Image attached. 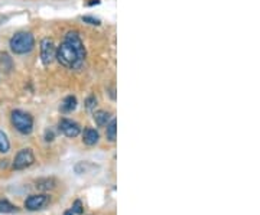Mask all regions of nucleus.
Masks as SVG:
<instances>
[{"label": "nucleus", "mask_w": 260, "mask_h": 215, "mask_svg": "<svg viewBox=\"0 0 260 215\" xmlns=\"http://www.w3.org/2000/svg\"><path fill=\"white\" fill-rule=\"evenodd\" d=\"M65 42H68L71 47L77 49L80 54H83L85 55V48H84V44L83 41H81V38L78 37V33L77 32H68L67 35H65Z\"/></svg>", "instance_id": "6e6552de"}, {"label": "nucleus", "mask_w": 260, "mask_h": 215, "mask_svg": "<svg viewBox=\"0 0 260 215\" xmlns=\"http://www.w3.org/2000/svg\"><path fill=\"white\" fill-rule=\"evenodd\" d=\"M97 103V100H95V97H90V98H87V109L88 110H91L94 105Z\"/></svg>", "instance_id": "6ab92c4d"}, {"label": "nucleus", "mask_w": 260, "mask_h": 215, "mask_svg": "<svg viewBox=\"0 0 260 215\" xmlns=\"http://www.w3.org/2000/svg\"><path fill=\"white\" fill-rule=\"evenodd\" d=\"M91 169H94V165H90L88 162H80L78 165H75V172L77 173H87Z\"/></svg>", "instance_id": "dca6fc26"}, {"label": "nucleus", "mask_w": 260, "mask_h": 215, "mask_svg": "<svg viewBox=\"0 0 260 215\" xmlns=\"http://www.w3.org/2000/svg\"><path fill=\"white\" fill-rule=\"evenodd\" d=\"M10 120H12V124L15 126V129L22 134H29L34 130V119L29 113L22 112V110H13Z\"/></svg>", "instance_id": "7ed1b4c3"}, {"label": "nucleus", "mask_w": 260, "mask_h": 215, "mask_svg": "<svg viewBox=\"0 0 260 215\" xmlns=\"http://www.w3.org/2000/svg\"><path fill=\"white\" fill-rule=\"evenodd\" d=\"M16 212V206L6 199H0V214H13Z\"/></svg>", "instance_id": "ddd939ff"}, {"label": "nucleus", "mask_w": 260, "mask_h": 215, "mask_svg": "<svg viewBox=\"0 0 260 215\" xmlns=\"http://www.w3.org/2000/svg\"><path fill=\"white\" fill-rule=\"evenodd\" d=\"M71 209H73L74 214H81V212H83V205H81V202H80V201H75L74 205L71 206Z\"/></svg>", "instance_id": "f3484780"}, {"label": "nucleus", "mask_w": 260, "mask_h": 215, "mask_svg": "<svg viewBox=\"0 0 260 215\" xmlns=\"http://www.w3.org/2000/svg\"><path fill=\"white\" fill-rule=\"evenodd\" d=\"M106 136L110 141H116V137H117V122L113 119L107 124V131H106Z\"/></svg>", "instance_id": "f8f14e48"}, {"label": "nucleus", "mask_w": 260, "mask_h": 215, "mask_svg": "<svg viewBox=\"0 0 260 215\" xmlns=\"http://www.w3.org/2000/svg\"><path fill=\"white\" fill-rule=\"evenodd\" d=\"M10 150V143L6 133L0 130V153H8Z\"/></svg>", "instance_id": "4468645a"}, {"label": "nucleus", "mask_w": 260, "mask_h": 215, "mask_svg": "<svg viewBox=\"0 0 260 215\" xmlns=\"http://www.w3.org/2000/svg\"><path fill=\"white\" fill-rule=\"evenodd\" d=\"M9 47L13 54L18 55L29 54L35 47V38L30 32H18L10 39Z\"/></svg>", "instance_id": "f03ea898"}, {"label": "nucleus", "mask_w": 260, "mask_h": 215, "mask_svg": "<svg viewBox=\"0 0 260 215\" xmlns=\"http://www.w3.org/2000/svg\"><path fill=\"white\" fill-rule=\"evenodd\" d=\"M83 20L87 22V23H90V25H100V20L95 18H91V16H84Z\"/></svg>", "instance_id": "a211bd4d"}, {"label": "nucleus", "mask_w": 260, "mask_h": 215, "mask_svg": "<svg viewBox=\"0 0 260 215\" xmlns=\"http://www.w3.org/2000/svg\"><path fill=\"white\" fill-rule=\"evenodd\" d=\"M58 127H59V130L62 131L67 137H77L80 134V131H81L80 124L70 120V119H62L59 122V124H58Z\"/></svg>", "instance_id": "423d86ee"}, {"label": "nucleus", "mask_w": 260, "mask_h": 215, "mask_svg": "<svg viewBox=\"0 0 260 215\" xmlns=\"http://www.w3.org/2000/svg\"><path fill=\"white\" fill-rule=\"evenodd\" d=\"M54 139V133L52 131H47V140H52Z\"/></svg>", "instance_id": "aec40b11"}, {"label": "nucleus", "mask_w": 260, "mask_h": 215, "mask_svg": "<svg viewBox=\"0 0 260 215\" xmlns=\"http://www.w3.org/2000/svg\"><path fill=\"white\" fill-rule=\"evenodd\" d=\"M56 59L61 65L67 66V68H71V69H78L81 68L84 64V59L85 55L80 54L77 49L71 47L68 42H62L59 48L56 49Z\"/></svg>", "instance_id": "f257e3e1"}, {"label": "nucleus", "mask_w": 260, "mask_h": 215, "mask_svg": "<svg viewBox=\"0 0 260 215\" xmlns=\"http://www.w3.org/2000/svg\"><path fill=\"white\" fill-rule=\"evenodd\" d=\"M37 187L39 189H52V188L55 187V181L54 179H39L37 182Z\"/></svg>", "instance_id": "2eb2a0df"}, {"label": "nucleus", "mask_w": 260, "mask_h": 215, "mask_svg": "<svg viewBox=\"0 0 260 215\" xmlns=\"http://www.w3.org/2000/svg\"><path fill=\"white\" fill-rule=\"evenodd\" d=\"M47 204V195H30V197L25 201V208L29 209V211H38V209H42Z\"/></svg>", "instance_id": "0eeeda50"}, {"label": "nucleus", "mask_w": 260, "mask_h": 215, "mask_svg": "<svg viewBox=\"0 0 260 215\" xmlns=\"http://www.w3.org/2000/svg\"><path fill=\"white\" fill-rule=\"evenodd\" d=\"M56 56V48L54 45V42L49 39V38H45L42 39L41 42V59L44 62V65H49L54 62Z\"/></svg>", "instance_id": "39448f33"}, {"label": "nucleus", "mask_w": 260, "mask_h": 215, "mask_svg": "<svg viewBox=\"0 0 260 215\" xmlns=\"http://www.w3.org/2000/svg\"><path fill=\"white\" fill-rule=\"evenodd\" d=\"M34 163H35L34 152L30 149H22L19 150L16 158L13 160V169L22 170V169H26L29 168V166H32Z\"/></svg>", "instance_id": "20e7f679"}, {"label": "nucleus", "mask_w": 260, "mask_h": 215, "mask_svg": "<svg viewBox=\"0 0 260 215\" xmlns=\"http://www.w3.org/2000/svg\"><path fill=\"white\" fill-rule=\"evenodd\" d=\"M99 139H100V134L95 129H91V127H87L83 133V141L88 146H94L95 143H99Z\"/></svg>", "instance_id": "1a4fd4ad"}, {"label": "nucleus", "mask_w": 260, "mask_h": 215, "mask_svg": "<svg viewBox=\"0 0 260 215\" xmlns=\"http://www.w3.org/2000/svg\"><path fill=\"white\" fill-rule=\"evenodd\" d=\"M75 107H77V98H75L74 95H68L67 98H64V101L61 104V112L71 113L74 112Z\"/></svg>", "instance_id": "9b49d317"}, {"label": "nucleus", "mask_w": 260, "mask_h": 215, "mask_svg": "<svg viewBox=\"0 0 260 215\" xmlns=\"http://www.w3.org/2000/svg\"><path fill=\"white\" fill-rule=\"evenodd\" d=\"M110 113L109 112H104V110H99V112L94 113V122L97 123V126H107L109 122H110Z\"/></svg>", "instance_id": "9d476101"}]
</instances>
